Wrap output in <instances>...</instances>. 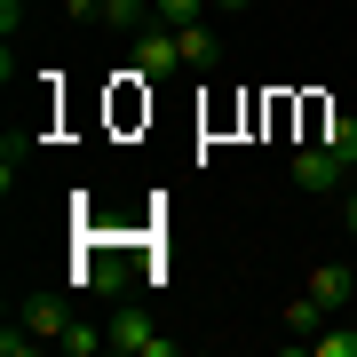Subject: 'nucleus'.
Masks as SVG:
<instances>
[{
	"label": "nucleus",
	"mask_w": 357,
	"mask_h": 357,
	"mask_svg": "<svg viewBox=\"0 0 357 357\" xmlns=\"http://www.w3.org/2000/svg\"><path fill=\"white\" fill-rule=\"evenodd\" d=\"M128 64H135V79H175L183 72V40L167 24H143V32H128Z\"/></svg>",
	"instance_id": "1"
},
{
	"label": "nucleus",
	"mask_w": 357,
	"mask_h": 357,
	"mask_svg": "<svg viewBox=\"0 0 357 357\" xmlns=\"http://www.w3.org/2000/svg\"><path fill=\"white\" fill-rule=\"evenodd\" d=\"M286 175H294V191H310V199H342V191H349V167L333 159L326 143H310V151H294V167H286Z\"/></svg>",
	"instance_id": "2"
},
{
	"label": "nucleus",
	"mask_w": 357,
	"mask_h": 357,
	"mask_svg": "<svg viewBox=\"0 0 357 357\" xmlns=\"http://www.w3.org/2000/svg\"><path fill=\"white\" fill-rule=\"evenodd\" d=\"M112 349H119V357H183V342L159 333L143 310H119V318H112Z\"/></svg>",
	"instance_id": "3"
},
{
	"label": "nucleus",
	"mask_w": 357,
	"mask_h": 357,
	"mask_svg": "<svg viewBox=\"0 0 357 357\" xmlns=\"http://www.w3.org/2000/svg\"><path fill=\"white\" fill-rule=\"evenodd\" d=\"M16 318H24V326L40 333V349H56V342L72 333V318H79V310L64 302V294H40V302H24V310H16Z\"/></svg>",
	"instance_id": "4"
},
{
	"label": "nucleus",
	"mask_w": 357,
	"mask_h": 357,
	"mask_svg": "<svg viewBox=\"0 0 357 357\" xmlns=\"http://www.w3.org/2000/svg\"><path fill=\"white\" fill-rule=\"evenodd\" d=\"M326 318H333V310H326V302H318V294H294V302H286V310H278V326H286V333H294V342H310V333H318V326H326Z\"/></svg>",
	"instance_id": "5"
},
{
	"label": "nucleus",
	"mask_w": 357,
	"mask_h": 357,
	"mask_svg": "<svg viewBox=\"0 0 357 357\" xmlns=\"http://www.w3.org/2000/svg\"><path fill=\"white\" fill-rule=\"evenodd\" d=\"M175 40H183V72H215V64H222V40L206 32V24H183Z\"/></svg>",
	"instance_id": "6"
},
{
	"label": "nucleus",
	"mask_w": 357,
	"mask_h": 357,
	"mask_svg": "<svg viewBox=\"0 0 357 357\" xmlns=\"http://www.w3.org/2000/svg\"><path fill=\"white\" fill-rule=\"evenodd\" d=\"M103 24L112 32H143V24H159V8L151 0H103Z\"/></svg>",
	"instance_id": "7"
},
{
	"label": "nucleus",
	"mask_w": 357,
	"mask_h": 357,
	"mask_svg": "<svg viewBox=\"0 0 357 357\" xmlns=\"http://www.w3.org/2000/svg\"><path fill=\"white\" fill-rule=\"evenodd\" d=\"M349 286H357V278H349L342 262H326V270H310V294H318L326 310H342V302H349Z\"/></svg>",
	"instance_id": "8"
},
{
	"label": "nucleus",
	"mask_w": 357,
	"mask_h": 357,
	"mask_svg": "<svg viewBox=\"0 0 357 357\" xmlns=\"http://www.w3.org/2000/svg\"><path fill=\"white\" fill-rule=\"evenodd\" d=\"M64 357H96V349H112V326H88V318H72V333L56 342Z\"/></svg>",
	"instance_id": "9"
},
{
	"label": "nucleus",
	"mask_w": 357,
	"mask_h": 357,
	"mask_svg": "<svg viewBox=\"0 0 357 357\" xmlns=\"http://www.w3.org/2000/svg\"><path fill=\"white\" fill-rule=\"evenodd\" d=\"M302 349H310V357H357V333H342V326H318Z\"/></svg>",
	"instance_id": "10"
},
{
	"label": "nucleus",
	"mask_w": 357,
	"mask_h": 357,
	"mask_svg": "<svg viewBox=\"0 0 357 357\" xmlns=\"http://www.w3.org/2000/svg\"><path fill=\"white\" fill-rule=\"evenodd\" d=\"M318 143H326L342 167H357V119H326V135H318Z\"/></svg>",
	"instance_id": "11"
},
{
	"label": "nucleus",
	"mask_w": 357,
	"mask_h": 357,
	"mask_svg": "<svg viewBox=\"0 0 357 357\" xmlns=\"http://www.w3.org/2000/svg\"><path fill=\"white\" fill-rule=\"evenodd\" d=\"M151 8H159V24H167V32H183V24H199L215 0H151Z\"/></svg>",
	"instance_id": "12"
},
{
	"label": "nucleus",
	"mask_w": 357,
	"mask_h": 357,
	"mask_svg": "<svg viewBox=\"0 0 357 357\" xmlns=\"http://www.w3.org/2000/svg\"><path fill=\"white\" fill-rule=\"evenodd\" d=\"M16 167H24V135L0 143V191H16Z\"/></svg>",
	"instance_id": "13"
},
{
	"label": "nucleus",
	"mask_w": 357,
	"mask_h": 357,
	"mask_svg": "<svg viewBox=\"0 0 357 357\" xmlns=\"http://www.w3.org/2000/svg\"><path fill=\"white\" fill-rule=\"evenodd\" d=\"M342 230H349V238H357V183H349V191H342Z\"/></svg>",
	"instance_id": "14"
},
{
	"label": "nucleus",
	"mask_w": 357,
	"mask_h": 357,
	"mask_svg": "<svg viewBox=\"0 0 357 357\" xmlns=\"http://www.w3.org/2000/svg\"><path fill=\"white\" fill-rule=\"evenodd\" d=\"M215 8H255V0H215Z\"/></svg>",
	"instance_id": "15"
}]
</instances>
